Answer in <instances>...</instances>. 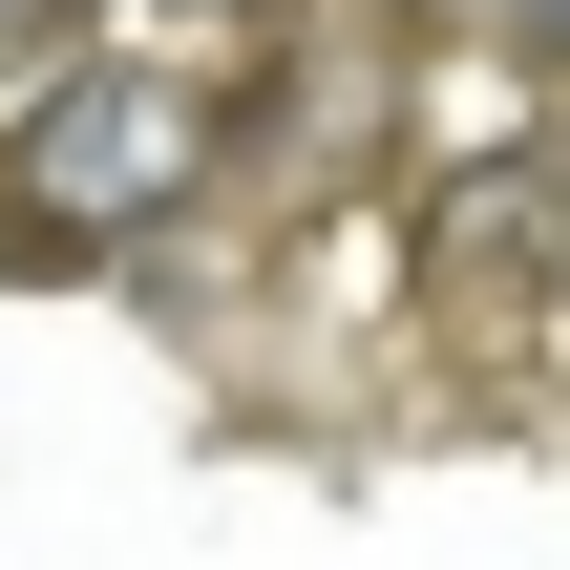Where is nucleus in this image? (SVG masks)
I'll list each match as a JSON object with an SVG mask.
<instances>
[{"label":"nucleus","instance_id":"f03ea898","mask_svg":"<svg viewBox=\"0 0 570 570\" xmlns=\"http://www.w3.org/2000/svg\"><path fill=\"white\" fill-rule=\"evenodd\" d=\"M487 42L508 63H570V0H487Z\"/></svg>","mask_w":570,"mask_h":570},{"label":"nucleus","instance_id":"f257e3e1","mask_svg":"<svg viewBox=\"0 0 570 570\" xmlns=\"http://www.w3.org/2000/svg\"><path fill=\"white\" fill-rule=\"evenodd\" d=\"M190 148H212V106H190V85H42V106H21V190H42V212H85V233H106V212H169V190H190Z\"/></svg>","mask_w":570,"mask_h":570}]
</instances>
